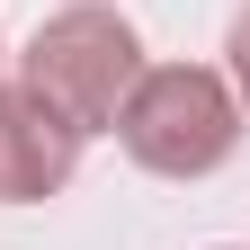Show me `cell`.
<instances>
[{
    "mask_svg": "<svg viewBox=\"0 0 250 250\" xmlns=\"http://www.w3.org/2000/svg\"><path fill=\"white\" fill-rule=\"evenodd\" d=\"M232 81H241V107H250V9L232 18Z\"/></svg>",
    "mask_w": 250,
    "mask_h": 250,
    "instance_id": "obj_4",
    "label": "cell"
},
{
    "mask_svg": "<svg viewBox=\"0 0 250 250\" xmlns=\"http://www.w3.org/2000/svg\"><path fill=\"white\" fill-rule=\"evenodd\" d=\"M81 161V134L54 107H36L27 89H0V206H36L54 197Z\"/></svg>",
    "mask_w": 250,
    "mask_h": 250,
    "instance_id": "obj_3",
    "label": "cell"
},
{
    "mask_svg": "<svg viewBox=\"0 0 250 250\" xmlns=\"http://www.w3.org/2000/svg\"><path fill=\"white\" fill-rule=\"evenodd\" d=\"M134 72H143L134 27H125L116 9H99V0L54 9L36 36H27V54H18V89H27L36 107H54L72 134L116 125V107H125V89H134Z\"/></svg>",
    "mask_w": 250,
    "mask_h": 250,
    "instance_id": "obj_1",
    "label": "cell"
},
{
    "mask_svg": "<svg viewBox=\"0 0 250 250\" xmlns=\"http://www.w3.org/2000/svg\"><path fill=\"white\" fill-rule=\"evenodd\" d=\"M116 134H125V152H134L143 170L206 179V170H224L232 143H241V99L206 62H161V72H134V89H125V107H116Z\"/></svg>",
    "mask_w": 250,
    "mask_h": 250,
    "instance_id": "obj_2",
    "label": "cell"
}]
</instances>
